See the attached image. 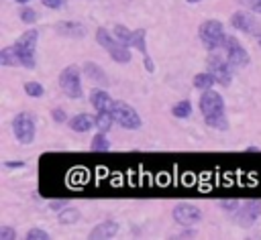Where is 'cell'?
I'll return each mask as SVG.
<instances>
[{
	"label": "cell",
	"instance_id": "cell-31",
	"mask_svg": "<svg viewBox=\"0 0 261 240\" xmlns=\"http://www.w3.org/2000/svg\"><path fill=\"white\" fill-rule=\"evenodd\" d=\"M0 240H16V230L10 226H0Z\"/></svg>",
	"mask_w": 261,
	"mask_h": 240
},
{
	"label": "cell",
	"instance_id": "cell-39",
	"mask_svg": "<svg viewBox=\"0 0 261 240\" xmlns=\"http://www.w3.org/2000/svg\"><path fill=\"white\" fill-rule=\"evenodd\" d=\"M18 4H27V2H31V0H16Z\"/></svg>",
	"mask_w": 261,
	"mask_h": 240
},
{
	"label": "cell",
	"instance_id": "cell-24",
	"mask_svg": "<svg viewBox=\"0 0 261 240\" xmlns=\"http://www.w3.org/2000/svg\"><path fill=\"white\" fill-rule=\"evenodd\" d=\"M0 63L6 65V67L20 65V63H18V55H16V51H14V45H12V47H4V49L0 51Z\"/></svg>",
	"mask_w": 261,
	"mask_h": 240
},
{
	"label": "cell",
	"instance_id": "cell-35",
	"mask_svg": "<svg viewBox=\"0 0 261 240\" xmlns=\"http://www.w3.org/2000/svg\"><path fill=\"white\" fill-rule=\"evenodd\" d=\"M143 65H145V69H147L149 73H153V71H155V65H153V61H151V57H149V55H145V57H143Z\"/></svg>",
	"mask_w": 261,
	"mask_h": 240
},
{
	"label": "cell",
	"instance_id": "cell-28",
	"mask_svg": "<svg viewBox=\"0 0 261 240\" xmlns=\"http://www.w3.org/2000/svg\"><path fill=\"white\" fill-rule=\"evenodd\" d=\"M24 238L27 240H47L49 238V232H45L43 228H31V230H27Z\"/></svg>",
	"mask_w": 261,
	"mask_h": 240
},
{
	"label": "cell",
	"instance_id": "cell-3",
	"mask_svg": "<svg viewBox=\"0 0 261 240\" xmlns=\"http://www.w3.org/2000/svg\"><path fill=\"white\" fill-rule=\"evenodd\" d=\"M96 41H98V45L110 55V59H114V63L124 65V63L130 61V51H128V47L122 45L116 37H112L106 28H102V26L96 28Z\"/></svg>",
	"mask_w": 261,
	"mask_h": 240
},
{
	"label": "cell",
	"instance_id": "cell-34",
	"mask_svg": "<svg viewBox=\"0 0 261 240\" xmlns=\"http://www.w3.org/2000/svg\"><path fill=\"white\" fill-rule=\"evenodd\" d=\"M67 205H69L67 199H53V201H49V209H55V212H61Z\"/></svg>",
	"mask_w": 261,
	"mask_h": 240
},
{
	"label": "cell",
	"instance_id": "cell-32",
	"mask_svg": "<svg viewBox=\"0 0 261 240\" xmlns=\"http://www.w3.org/2000/svg\"><path fill=\"white\" fill-rule=\"evenodd\" d=\"M51 118H53L57 124H63V122L67 120V112H65L63 108H53V110H51Z\"/></svg>",
	"mask_w": 261,
	"mask_h": 240
},
{
	"label": "cell",
	"instance_id": "cell-25",
	"mask_svg": "<svg viewBox=\"0 0 261 240\" xmlns=\"http://www.w3.org/2000/svg\"><path fill=\"white\" fill-rule=\"evenodd\" d=\"M112 31H114V37H116L122 45H126V47H128V41H130V37H133V31H130V28H126L124 24H120V22H118V24H114V28H112Z\"/></svg>",
	"mask_w": 261,
	"mask_h": 240
},
{
	"label": "cell",
	"instance_id": "cell-4",
	"mask_svg": "<svg viewBox=\"0 0 261 240\" xmlns=\"http://www.w3.org/2000/svg\"><path fill=\"white\" fill-rule=\"evenodd\" d=\"M198 37L202 41V45L208 49V51H216V49H222V41L226 37L224 33V24L216 18H208L204 22H200L198 26Z\"/></svg>",
	"mask_w": 261,
	"mask_h": 240
},
{
	"label": "cell",
	"instance_id": "cell-23",
	"mask_svg": "<svg viewBox=\"0 0 261 240\" xmlns=\"http://www.w3.org/2000/svg\"><path fill=\"white\" fill-rule=\"evenodd\" d=\"M192 114V102L190 100H179L171 106V116L173 118H188Z\"/></svg>",
	"mask_w": 261,
	"mask_h": 240
},
{
	"label": "cell",
	"instance_id": "cell-10",
	"mask_svg": "<svg viewBox=\"0 0 261 240\" xmlns=\"http://www.w3.org/2000/svg\"><path fill=\"white\" fill-rule=\"evenodd\" d=\"M222 49H224V55L226 59L234 65V67H243V65H249L251 63V55L249 51L241 45V41L232 35H226L224 41H222Z\"/></svg>",
	"mask_w": 261,
	"mask_h": 240
},
{
	"label": "cell",
	"instance_id": "cell-18",
	"mask_svg": "<svg viewBox=\"0 0 261 240\" xmlns=\"http://www.w3.org/2000/svg\"><path fill=\"white\" fill-rule=\"evenodd\" d=\"M94 120H96V126H98L100 132H108L114 126V122H116L114 120V114L108 112V110H98L96 116H94Z\"/></svg>",
	"mask_w": 261,
	"mask_h": 240
},
{
	"label": "cell",
	"instance_id": "cell-19",
	"mask_svg": "<svg viewBox=\"0 0 261 240\" xmlns=\"http://www.w3.org/2000/svg\"><path fill=\"white\" fill-rule=\"evenodd\" d=\"M145 28H135L133 31V37H130V41H128V47H135L143 57L145 55H149L147 53V43H145Z\"/></svg>",
	"mask_w": 261,
	"mask_h": 240
},
{
	"label": "cell",
	"instance_id": "cell-13",
	"mask_svg": "<svg viewBox=\"0 0 261 240\" xmlns=\"http://www.w3.org/2000/svg\"><path fill=\"white\" fill-rule=\"evenodd\" d=\"M55 33L59 37H67V39H84L86 26L82 22H75V20H59L55 24Z\"/></svg>",
	"mask_w": 261,
	"mask_h": 240
},
{
	"label": "cell",
	"instance_id": "cell-2",
	"mask_svg": "<svg viewBox=\"0 0 261 240\" xmlns=\"http://www.w3.org/2000/svg\"><path fill=\"white\" fill-rule=\"evenodd\" d=\"M37 41H39V31H35V28L24 31V33L16 39L14 51H16V55H18L20 67H24V69H35V65H37V57H35Z\"/></svg>",
	"mask_w": 261,
	"mask_h": 240
},
{
	"label": "cell",
	"instance_id": "cell-11",
	"mask_svg": "<svg viewBox=\"0 0 261 240\" xmlns=\"http://www.w3.org/2000/svg\"><path fill=\"white\" fill-rule=\"evenodd\" d=\"M261 216V201L259 199H249L245 203L239 205V209L232 214V218L241 224V226H253L257 222V218Z\"/></svg>",
	"mask_w": 261,
	"mask_h": 240
},
{
	"label": "cell",
	"instance_id": "cell-21",
	"mask_svg": "<svg viewBox=\"0 0 261 240\" xmlns=\"http://www.w3.org/2000/svg\"><path fill=\"white\" fill-rule=\"evenodd\" d=\"M80 218H82V212H80L77 207H71V205H67V207H63L61 212H57V220H59V224H65V226L75 224Z\"/></svg>",
	"mask_w": 261,
	"mask_h": 240
},
{
	"label": "cell",
	"instance_id": "cell-36",
	"mask_svg": "<svg viewBox=\"0 0 261 240\" xmlns=\"http://www.w3.org/2000/svg\"><path fill=\"white\" fill-rule=\"evenodd\" d=\"M4 167H6V169H22L24 163H22V161H6Z\"/></svg>",
	"mask_w": 261,
	"mask_h": 240
},
{
	"label": "cell",
	"instance_id": "cell-7",
	"mask_svg": "<svg viewBox=\"0 0 261 240\" xmlns=\"http://www.w3.org/2000/svg\"><path fill=\"white\" fill-rule=\"evenodd\" d=\"M112 114H114L116 124L122 126V128H126V130H139L141 124H143L139 112L130 104H126V102H114Z\"/></svg>",
	"mask_w": 261,
	"mask_h": 240
},
{
	"label": "cell",
	"instance_id": "cell-16",
	"mask_svg": "<svg viewBox=\"0 0 261 240\" xmlns=\"http://www.w3.org/2000/svg\"><path fill=\"white\" fill-rule=\"evenodd\" d=\"M118 232V224L114 222V220H104V222H100V224H96L92 230H90V234H88V238H92V240H102V238H114V234Z\"/></svg>",
	"mask_w": 261,
	"mask_h": 240
},
{
	"label": "cell",
	"instance_id": "cell-1",
	"mask_svg": "<svg viewBox=\"0 0 261 240\" xmlns=\"http://www.w3.org/2000/svg\"><path fill=\"white\" fill-rule=\"evenodd\" d=\"M198 108L202 112L204 122L210 128H216V130H226L228 128V120H226V114H224V100L218 92H214L212 87L204 89L202 96H200Z\"/></svg>",
	"mask_w": 261,
	"mask_h": 240
},
{
	"label": "cell",
	"instance_id": "cell-9",
	"mask_svg": "<svg viewBox=\"0 0 261 240\" xmlns=\"http://www.w3.org/2000/svg\"><path fill=\"white\" fill-rule=\"evenodd\" d=\"M171 218L175 224L184 226V228H192L194 224H198L202 220V209L190 201H179L173 205L171 209Z\"/></svg>",
	"mask_w": 261,
	"mask_h": 240
},
{
	"label": "cell",
	"instance_id": "cell-12",
	"mask_svg": "<svg viewBox=\"0 0 261 240\" xmlns=\"http://www.w3.org/2000/svg\"><path fill=\"white\" fill-rule=\"evenodd\" d=\"M230 24L245 33V35H261V28H259V22L255 20L253 14H249L247 10H237L232 16H230Z\"/></svg>",
	"mask_w": 261,
	"mask_h": 240
},
{
	"label": "cell",
	"instance_id": "cell-8",
	"mask_svg": "<svg viewBox=\"0 0 261 240\" xmlns=\"http://www.w3.org/2000/svg\"><path fill=\"white\" fill-rule=\"evenodd\" d=\"M12 132L20 144H31L35 140V118L29 112H18L12 118Z\"/></svg>",
	"mask_w": 261,
	"mask_h": 240
},
{
	"label": "cell",
	"instance_id": "cell-22",
	"mask_svg": "<svg viewBox=\"0 0 261 240\" xmlns=\"http://www.w3.org/2000/svg\"><path fill=\"white\" fill-rule=\"evenodd\" d=\"M90 151H94V153H108L110 151V140L106 138V132L98 130V134H94V138L90 142Z\"/></svg>",
	"mask_w": 261,
	"mask_h": 240
},
{
	"label": "cell",
	"instance_id": "cell-5",
	"mask_svg": "<svg viewBox=\"0 0 261 240\" xmlns=\"http://www.w3.org/2000/svg\"><path fill=\"white\" fill-rule=\"evenodd\" d=\"M57 83L67 98H71V100L82 98V73H80L77 65H67L65 69H61Z\"/></svg>",
	"mask_w": 261,
	"mask_h": 240
},
{
	"label": "cell",
	"instance_id": "cell-26",
	"mask_svg": "<svg viewBox=\"0 0 261 240\" xmlns=\"http://www.w3.org/2000/svg\"><path fill=\"white\" fill-rule=\"evenodd\" d=\"M24 94L31 96V98H41L45 94V87L39 83V81H24Z\"/></svg>",
	"mask_w": 261,
	"mask_h": 240
},
{
	"label": "cell",
	"instance_id": "cell-40",
	"mask_svg": "<svg viewBox=\"0 0 261 240\" xmlns=\"http://www.w3.org/2000/svg\"><path fill=\"white\" fill-rule=\"evenodd\" d=\"M257 43H259V47H261V35H257Z\"/></svg>",
	"mask_w": 261,
	"mask_h": 240
},
{
	"label": "cell",
	"instance_id": "cell-20",
	"mask_svg": "<svg viewBox=\"0 0 261 240\" xmlns=\"http://www.w3.org/2000/svg\"><path fill=\"white\" fill-rule=\"evenodd\" d=\"M192 83H194V87L196 89H210L214 83H216V77L210 73V71H202V73H196L194 75V79H192Z\"/></svg>",
	"mask_w": 261,
	"mask_h": 240
},
{
	"label": "cell",
	"instance_id": "cell-27",
	"mask_svg": "<svg viewBox=\"0 0 261 240\" xmlns=\"http://www.w3.org/2000/svg\"><path fill=\"white\" fill-rule=\"evenodd\" d=\"M37 18H39V14H37L35 8H31V6H22V8H20V20H22L24 24H33Z\"/></svg>",
	"mask_w": 261,
	"mask_h": 240
},
{
	"label": "cell",
	"instance_id": "cell-38",
	"mask_svg": "<svg viewBox=\"0 0 261 240\" xmlns=\"http://www.w3.org/2000/svg\"><path fill=\"white\" fill-rule=\"evenodd\" d=\"M188 4H198V2H204V0H186Z\"/></svg>",
	"mask_w": 261,
	"mask_h": 240
},
{
	"label": "cell",
	"instance_id": "cell-37",
	"mask_svg": "<svg viewBox=\"0 0 261 240\" xmlns=\"http://www.w3.org/2000/svg\"><path fill=\"white\" fill-rule=\"evenodd\" d=\"M261 148L259 146H247V153H259Z\"/></svg>",
	"mask_w": 261,
	"mask_h": 240
},
{
	"label": "cell",
	"instance_id": "cell-15",
	"mask_svg": "<svg viewBox=\"0 0 261 240\" xmlns=\"http://www.w3.org/2000/svg\"><path fill=\"white\" fill-rule=\"evenodd\" d=\"M90 104H92V108L98 112V110H108V112H112V108H114V100H112V96L106 92V89H100V87H94L92 92H90Z\"/></svg>",
	"mask_w": 261,
	"mask_h": 240
},
{
	"label": "cell",
	"instance_id": "cell-33",
	"mask_svg": "<svg viewBox=\"0 0 261 240\" xmlns=\"http://www.w3.org/2000/svg\"><path fill=\"white\" fill-rule=\"evenodd\" d=\"M65 2H67V0H41V4H43L45 8H49V10H59V8L65 6Z\"/></svg>",
	"mask_w": 261,
	"mask_h": 240
},
{
	"label": "cell",
	"instance_id": "cell-6",
	"mask_svg": "<svg viewBox=\"0 0 261 240\" xmlns=\"http://www.w3.org/2000/svg\"><path fill=\"white\" fill-rule=\"evenodd\" d=\"M206 67H208V71L216 77V83H220V85H228L230 83V79H232V63L226 59V57H222V55H218L216 51H210V55H208V59H206Z\"/></svg>",
	"mask_w": 261,
	"mask_h": 240
},
{
	"label": "cell",
	"instance_id": "cell-29",
	"mask_svg": "<svg viewBox=\"0 0 261 240\" xmlns=\"http://www.w3.org/2000/svg\"><path fill=\"white\" fill-rule=\"evenodd\" d=\"M234 2L241 4V6L247 8V10H253V12L261 14V0H234Z\"/></svg>",
	"mask_w": 261,
	"mask_h": 240
},
{
	"label": "cell",
	"instance_id": "cell-17",
	"mask_svg": "<svg viewBox=\"0 0 261 240\" xmlns=\"http://www.w3.org/2000/svg\"><path fill=\"white\" fill-rule=\"evenodd\" d=\"M67 124H69V128H71L73 132H88V130L96 124V120H94V116L82 112V114H75L73 118H69Z\"/></svg>",
	"mask_w": 261,
	"mask_h": 240
},
{
	"label": "cell",
	"instance_id": "cell-14",
	"mask_svg": "<svg viewBox=\"0 0 261 240\" xmlns=\"http://www.w3.org/2000/svg\"><path fill=\"white\" fill-rule=\"evenodd\" d=\"M82 73L86 75V79H90V81H94V83H98V85H102V87L110 85V79H108L106 71H104L98 63H94V61H86V63L82 65Z\"/></svg>",
	"mask_w": 261,
	"mask_h": 240
},
{
	"label": "cell",
	"instance_id": "cell-30",
	"mask_svg": "<svg viewBox=\"0 0 261 240\" xmlns=\"http://www.w3.org/2000/svg\"><path fill=\"white\" fill-rule=\"evenodd\" d=\"M239 205H241V201H237V199H220L218 201V207H222L224 212H230V214H234L239 209Z\"/></svg>",
	"mask_w": 261,
	"mask_h": 240
}]
</instances>
